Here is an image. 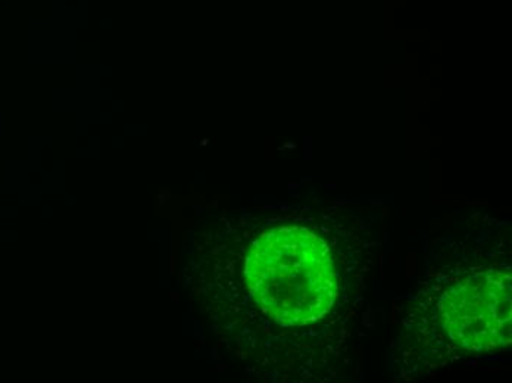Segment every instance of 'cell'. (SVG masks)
Instances as JSON below:
<instances>
[{
  "label": "cell",
  "instance_id": "1",
  "mask_svg": "<svg viewBox=\"0 0 512 383\" xmlns=\"http://www.w3.org/2000/svg\"><path fill=\"white\" fill-rule=\"evenodd\" d=\"M252 294L286 326H305L329 313L337 297V269L329 245L304 227L265 233L248 258Z\"/></svg>",
  "mask_w": 512,
  "mask_h": 383
},
{
  "label": "cell",
  "instance_id": "2",
  "mask_svg": "<svg viewBox=\"0 0 512 383\" xmlns=\"http://www.w3.org/2000/svg\"><path fill=\"white\" fill-rule=\"evenodd\" d=\"M440 322L449 339L471 351H495L511 342L510 277H468L443 298Z\"/></svg>",
  "mask_w": 512,
  "mask_h": 383
}]
</instances>
